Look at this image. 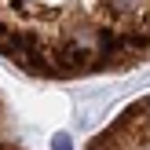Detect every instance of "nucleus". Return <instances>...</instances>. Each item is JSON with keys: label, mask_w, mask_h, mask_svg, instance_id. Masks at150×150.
<instances>
[{"label": "nucleus", "mask_w": 150, "mask_h": 150, "mask_svg": "<svg viewBox=\"0 0 150 150\" xmlns=\"http://www.w3.org/2000/svg\"><path fill=\"white\" fill-rule=\"evenodd\" d=\"M0 59L40 81L150 62V0H0Z\"/></svg>", "instance_id": "f257e3e1"}, {"label": "nucleus", "mask_w": 150, "mask_h": 150, "mask_svg": "<svg viewBox=\"0 0 150 150\" xmlns=\"http://www.w3.org/2000/svg\"><path fill=\"white\" fill-rule=\"evenodd\" d=\"M88 150H150V95L125 106L88 143Z\"/></svg>", "instance_id": "f03ea898"}, {"label": "nucleus", "mask_w": 150, "mask_h": 150, "mask_svg": "<svg viewBox=\"0 0 150 150\" xmlns=\"http://www.w3.org/2000/svg\"><path fill=\"white\" fill-rule=\"evenodd\" d=\"M51 146H55V150H73V146H70V136H66V132H59V136L51 139Z\"/></svg>", "instance_id": "7ed1b4c3"}, {"label": "nucleus", "mask_w": 150, "mask_h": 150, "mask_svg": "<svg viewBox=\"0 0 150 150\" xmlns=\"http://www.w3.org/2000/svg\"><path fill=\"white\" fill-rule=\"evenodd\" d=\"M0 132H7V117H4V103H0Z\"/></svg>", "instance_id": "20e7f679"}, {"label": "nucleus", "mask_w": 150, "mask_h": 150, "mask_svg": "<svg viewBox=\"0 0 150 150\" xmlns=\"http://www.w3.org/2000/svg\"><path fill=\"white\" fill-rule=\"evenodd\" d=\"M0 150H22V146H15V143H7V139H0Z\"/></svg>", "instance_id": "39448f33"}]
</instances>
